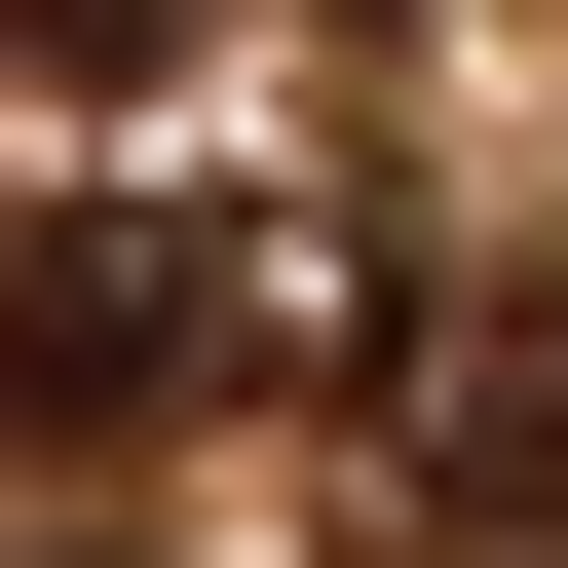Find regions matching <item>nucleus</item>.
Segmentation results:
<instances>
[{
	"label": "nucleus",
	"instance_id": "f03ea898",
	"mask_svg": "<svg viewBox=\"0 0 568 568\" xmlns=\"http://www.w3.org/2000/svg\"><path fill=\"white\" fill-rule=\"evenodd\" d=\"M190 342H227V379H379V227H342V190L190 227Z\"/></svg>",
	"mask_w": 568,
	"mask_h": 568
},
{
	"label": "nucleus",
	"instance_id": "f257e3e1",
	"mask_svg": "<svg viewBox=\"0 0 568 568\" xmlns=\"http://www.w3.org/2000/svg\"><path fill=\"white\" fill-rule=\"evenodd\" d=\"M190 379H227V342H190V227H152V190L0 265V417H39V455H114V417H190Z\"/></svg>",
	"mask_w": 568,
	"mask_h": 568
},
{
	"label": "nucleus",
	"instance_id": "7ed1b4c3",
	"mask_svg": "<svg viewBox=\"0 0 568 568\" xmlns=\"http://www.w3.org/2000/svg\"><path fill=\"white\" fill-rule=\"evenodd\" d=\"M417 530H568V304L417 379Z\"/></svg>",
	"mask_w": 568,
	"mask_h": 568
},
{
	"label": "nucleus",
	"instance_id": "20e7f679",
	"mask_svg": "<svg viewBox=\"0 0 568 568\" xmlns=\"http://www.w3.org/2000/svg\"><path fill=\"white\" fill-rule=\"evenodd\" d=\"M152 39H190V0H0V77H152Z\"/></svg>",
	"mask_w": 568,
	"mask_h": 568
}]
</instances>
